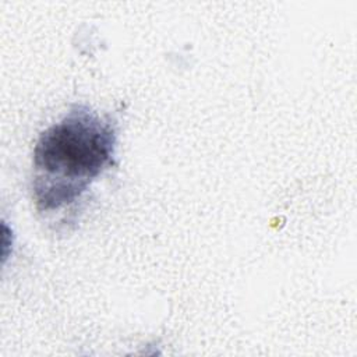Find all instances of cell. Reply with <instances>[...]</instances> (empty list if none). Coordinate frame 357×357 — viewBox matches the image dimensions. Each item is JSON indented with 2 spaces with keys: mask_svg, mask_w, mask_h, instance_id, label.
I'll return each instance as SVG.
<instances>
[{
  "mask_svg": "<svg viewBox=\"0 0 357 357\" xmlns=\"http://www.w3.org/2000/svg\"><path fill=\"white\" fill-rule=\"evenodd\" d=\"M116 121L86 105L73 106L47 127L33 148L32 192L39 212L75 204L114 165Z\"/></svg>",
  "mask_w": 357,
  "mask_h": 357,
  "instance_id": "1",
  "label": "cell"
}]
</instances>
